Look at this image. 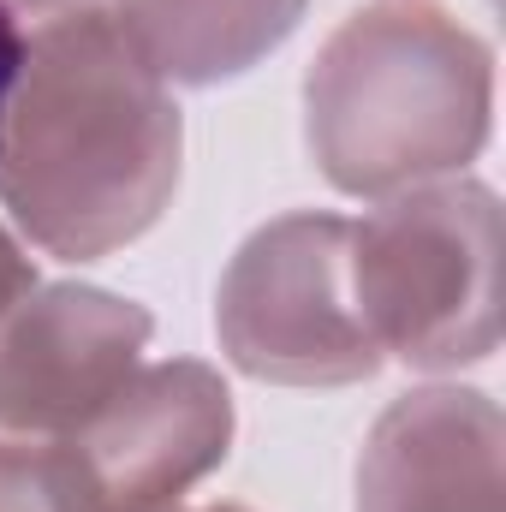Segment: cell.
<instances>
[{
  "mask_svg": "<svg viewBox=\"0 0 506 512\" xmlns=\"http://www.w3.org/2000/svg\"><path fill=\"white\" fill-rule=\"evenodd\" d=\"M495 114V48L441 0L346 12L304 72V143L346 197L459 179Z\"/></svg>",
  "mask_w": 506,
  "mask_h": 512,
  "instance_id": "obj_2",
  "label": "cell"
},
{
  "mask_svg": "<svg viewBox=\"0 0 506 512\" xmlns=\"http://www.w3.org/2000/svg\"><path fill=\"white\" fill-rule=\"evenodd\" d=\"M233 393L197 358L137 364L72 435L48 441L66 512H167L221 471Z\"/></svg>",
  "mask_w": 506,
  "mask_h": 512,
  "instance_id": "obj_5",
  "label": "cell"
},
{
  "mask_svg": "<svg viewBox=\"0 0 506 512\" xmlns=\"http://www.w3.org/2000/svg\"><path fill=\"white\" fill-rule=\"evenodd\" d=\"M173 512V507H167ZM191 512H251V507H233V501H215V507H191Z\"/></svg>",
  "mask_w": 506,
  "mask_h": 512,
  "instance_id": "obj_13",
  "label": "cell"
},
{
  "mask_svg": "<svg viewBox=\"0 0 506 512\" xmlns=\"http://www.w3.org/2000/svg\"><path fill=\"white\" fill-rule=\"evenodd\" d=\"M155 316L102 286H30L0 316V435L60 441L143 364Z\"/></svg>",
  "mask_w": 506,
  "mask_h": 512,
  "instance_id": "obj_6",
  "label": "cell"
},
{
  "mask_svg": "<svg viewBox=\"0 0 506 512\" xmlns=\"http://www.w3.org/2000/svg\"><path fill=\"white\" fill-rule=\"evenodd\" d=\"M310 0H114V24L161 84H227L262 66Z\"/></svg>",
  "mask_w": 506,
  "mask_h": 512,
  "instance_id": "obj_8",
  "label": "cell"
},
{
  "mask_svg": "<svg viewBox=\"0 0 506 512\" xmlns=\"http://www.w3.org/2000/svg\"><path fill=\"white\" fill-rule=\"evenodd\" d=\"M501 405L477 387H411L358 459V512H501Z\"/></svg>",
  "mask_w": 506,
  "mask_h": 512,
  "instance_id": "obj_7",
  "label": "cell"
},
{
  "mask_svg": "<svg viewBox=\"0 0 506 512\" xmlns=\"http://www.w3.org/2000/svg\"><path fill=\"white\" fill-rule=\"evenodd\" d=\"M0 6H12V12H42V18H66V12L96 6V0H0Z\"/></svg>",
  "mask_w": 506,
  "mask_h": 512,
  "instance_id": "obj_12",
  "label": "cell"
},
{
  "mask_svg": "<svg viewBox=\"0 0 506 512\" xmlns=\"http://www.w3.org/2000/svg\"><path fill=\"white\" fill-rule=\"evenodd\" d=\"M352 298L381 358L465 370L501 346V197L435 179L352 221Z\"/></svg>",
  "mask_w": 506,
  "mask_h": 512,
  "instance_id": "obj_3",
  "label": "cell"
},
{
  "mask_svg": "<svg viewBox=\"0 0 506 512\" xmlns=\"http://www.w3.org/2000/svg\"><path fill=\"white\" fill-rule=\"evenodd\" d=\"M215 334L233 370L274 387H352L381 358L352 298V221L280 215L256 227L221 274Z\"/></svg>",
  "mask_w": 506,
  "mask_h": 512,
  "instance_id": "obj_4",
  "label": "cell"
},
{
  "mask_svg": "<svg viewBox=\"0 0 506 512\" xmlns=\"http://www.w3.org/2000/svg\"><path fill=\"white\" fill-rule=\"evenodd\" d=\"M185 120L114 12L48 18L0 120V203L48 256L102 262L143 239L179 191Z\"/></svg>",
  "mask_w": 506,
  "mask_h": 512,
  "instance_id": "obj_1",
  "label": "cell"
},
{
  "mask_svg": "<svg viewBox=\"0 0 506 512\" xmlns=\"http://www.w3.org/2000/svg\"><path fill=\"white\" fill-rule=\"evenodd\" d=\"M30 286H36V262H30V256H24V245L0 227V316H6V310H12Z\"/></svg>",
  "mask_w": 506,
  "mask_h": 512,
  "instance_id": "obj_10",
  "label": "cell"
},
{
  "mask_svg": "<svg viewBox=\"0 0 506 512\" xmlns=\"http://www.w3.org/2000/svg\"><path fill=\"white\" fill-rule=\"evenodd\" d=\"M0 512H66L54 459L42 441H6L0 435Z\"/></svg>",
  "mask_w": 506,
  "mask_h": 512,
  "instance_id": "obj_9",
  "label": "cell"
},
{
  "mask_svg": "<svg viewBox=\"0 0 506 512\" xmlns=\"http://www.w3.org/2000/svg\"><path fill=\"white\" fill-rule=\"evenodd\" d=\"M18 66H24V30H18L12 6H0V120H6V96H12Z\"/></svg>",
  "mask_w": 506,
  "mask_h": 512,
  "instance_id": "obj_11",
  "label": "cell"
}]
</instances>
